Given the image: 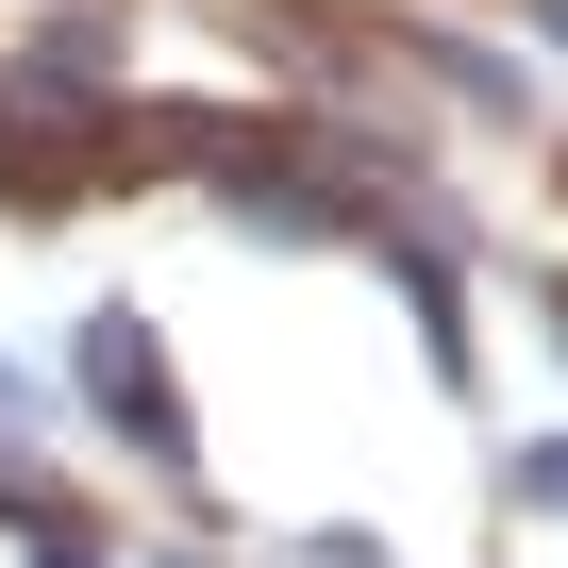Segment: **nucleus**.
<instances>
[{
	"mask_svg": "<svg viewBox=\"0 0 568 568\" xmlns=\"http://www.w3.org/2000/svg\"><path fill=\"white\" fill-rule=\"evenodd\" d=\"M84 385H101V418H118V435L184 452V402H168V352H151L134 318H101V335H84Z\"/></svg>",
	"mask_w": 568,
	"mask_h": 568,
	"instance_id": "obj_1",
	"label": "nucleus"
},
{
	"mask_svg": "<svg viewBox=\"0 0 568 568\" xmlns=\"http://www.w3.org/2000/svg\"><path fill=\"white\" fill-rule=\"evenodd\" d=\"M518 485H535V501H568V452H535V468H518Z\"/></svg>",
	"mask_w": 568,
	"mask_h": 568,
	"instance_id": "obj_2",
	"label": "nucleus"
}]
</instances>
